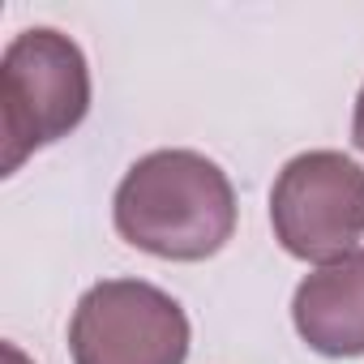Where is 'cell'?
Returning a JSON list of instances; mask_svg holds the SVG:
<instances>
[{
    "mask_svg": "<svg viewBox=\"0 0 364 364\" xmlns=\"http://www.w3.org/2000/svg\"><path fill=\"white\" fill-rule=\"evenodd\" d=\"M116 232L163 262L215 257L236 232V189L228 171L198 150L141 154L112 202Z\"/></svg>",
    "mask_w": 364,
    "mask_h": 364,
    "instance_id": "obj_1",
    "label": "cell"
},
{
    "mask_svg": "<svg viewBox=\"0 0 364 364\" xmlns=\"http://www.w3.org/2000/svg\"><path fill=\"white\" fill-rule=\"evenodd\" d=\"M90 112V65L82 48L31 26L0 56V116H5V176H14L39 146L69 137Z\"/></svg>",
    "mask_w": 364,
    "mask_h": 364,
    "instance_id": "obj_2",
    "label": "cell"
},
{
    "mask_svg": "<svg viewBox=\"0 0 364 364\" xmlns=\"http://www.w3.org/2000/svg\"><path fill=\"white\" fill-rule=\"evenodd\" d=\"M270 228L283 253L313 266L355 253L364 236V167L343 150L287 159L270 189Z\"/></svg>",
    "mask_w": 364,
    "mask_h": 364,
    "instance_id": "obj_3",
    "label": "cell"
},
{
    "mask_svg": "<svg viewBox=\"0 0 364 364\" xmlns=\"http://www.w3.org/2000/svg\"><path fill=\"white\" fill-rule=\"evenodd\" d=\"M69 351L73 364H185L189 317L146 279H103L73 309Z\"/></svg>",
    "mask_w": 364,
    "mask_h": 364,
    "instance_id": "obj_4",
    "label": "cell"
},
{
    "mask_svg": "<svg viewBox=\"0 0 364 364\" xmlns=\"http://www.w3.org/2000/svg\"><path fill=\"white\" fill-rule=\"evenodd\" d=\"M291 321L317 355H364V249L304 274L291 296Z\"/></svg>",
    "mask_w": 364,
    "mask_h": 364,
    "instance_id": "obj_5",
    "label": "cell"
},
{
    "mask_svg": "<svg viewBox=\"0 0 364 364\" xmlns=\"http://www.w3.org/2000/svg\"><path fill=\"white\" fill-rule=\"evenodd\" d=\"M351 141H355V150H364V86H360L355 112H351Z\"/></svg>",
    "mask_w": 364,
    "mask_h": 364,
    "instance_id": "obj_6",
    "label": "cell"
},
{
    "mask_svg": "<svg viewBox=\"0 0 364 364\" xmlns=\"http://www.w3.org/2000/svg\"><path fill=\"white\" fill-rule=\"evenodd\" d=\"M5 364H31V360H26V351L18 343H5Z\"/></svg>",
    "mask_w": 364,
    "mask_h": 364,
    "instance_id": "obj_7",
    "label": "cell"
}]
</instances>
